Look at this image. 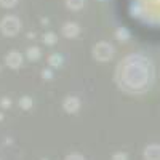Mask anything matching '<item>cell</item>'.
<instances>
[{"label": "cell", "mask_w": 160, "mask_h": 160, "mask_svg": "<svg viewBox=\"0 0 160 160\" xmlns=\"http://www.w3.org/2000/svg\"><path fill=\"white\" fill-rule=\"evenodd\" d=\"M7 62L10 68H18V66L21 64V56L18 55V53H10V55L7 56Z\"/></svg>", "instance_id": "1"}, {"label": "cell", "mask_w": 160, "mask_h": 160, "mask_svg": "<svg viewBox=\"0 0 160 160\" xmlns=\"http://www.w3.org/2000/svg\"><path fill=\"white\" fill-rule=\"evenodd\" d=\"M64 108L68 109L69 112H75V109L78 108V101H77L75 98H69L68 101L64 102Z\"/></svg>", "instance_id": "2"}, {"label": "cell", "mask_w": 160, "mask_h": 160, "mask_svg": "<svg viewBox=\"0 0 160 160\" xmlns=\"http://www.w3.org/2000/svg\"><path fill=\"white\" fill-rule=\"evenodd\" d=\"M66 160H83V158L80 157V155H77V154H72V155H69Z\"/></svg>", "instance_id": "3"}]
</instances>
